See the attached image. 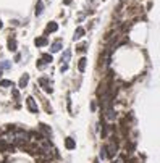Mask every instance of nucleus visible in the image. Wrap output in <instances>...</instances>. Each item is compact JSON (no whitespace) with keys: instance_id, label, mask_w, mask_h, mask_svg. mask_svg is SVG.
<instances>
[{"instance_id":"obj_1","label":"nucleus","mask_w":160,"mask_h":163,"mask_svg":"<svg viewBox=\"0 0 160 163\" xmlns=\"http://www.w3.org/2000/svg\"><path fill=\"white\" fill-rule=\"evenodd\" d=\"M105 150H108V158H113L115 155H117V152H118V144L115 141H110L108 145L105 147Z\"/></svg>"},{"instance_id":"obj_2","label":"nucleus","mask_w":160,"mask_h":163,"mask_svg":"<svg viewBox=\"0 0 160 163\" xmlns=\"http://www.w3.org/2000/svg\"><path fill=\"white\" fill-rule=\"evenodd\" d=\"M26 105H28V108H29V112L31 113H37V103H36V100L32 99V97H28L26 99Z\"/></svg>"},{"instance_id":"obj_3","label":"nucleus","mask_w":160,"mask_h":163,"mask_svg":"<svg viewBox=\"0 0 160 163\" xmlns=\"http://www.w3.org/2000/svg\"><path fill=\"white\" fill-rule=\"evenodd\" d=\"M57 29H58V24L52 21V23H49V24H47V29H45V32H47V34H49V32H55Z\"/></svg>"},{"instance_id":"obj_4","label":"nucleus","mask_w":160,"mask_h":163,"mask_svg":"<svg viewBox=\"0 0 160 163\" xmlns=\"http://www.w3.org/2000/svg\"><path fill=\"white\" fill-rule=\"evenodd\" d=\"M83 36H84V27H78V29L74 31V36H73V39H74V40H78V39H81Z\"/></svg>"},{"instance_id":"obj_5","label":"nucleus","mask_w":160,"mask_h":163,"mask_svg":"<svg viewBox=\"0 0 160 163\" xmlns=\"http://www.w3.org/2000/svg\"><path fill=\"white\" fill-rule=\"evenodd\" d=\"M65 145H66V149H70V150H73L74 147H76V142H74L71 137H66V141H65Z\"/></svg>"},{"instance_id":"obj_6","label":"nucleus","mask_w":160,"mask_h":163,"mask_svg":"<svg viewBox=\"0 0 160 163\" xmlns=\"http://www.w3.org/2000/svg\"><path fill=\"white\" fill-rule=\"evenodd\" d=\"M28 81H29V74H23L21 79H19V87H26Z\"/></svg>"},{"instance_id":"obj_7","label":"nucleus","mask_w":160,"mask_h":163,"mask_svg":"<svg viewBox=\"0 0 160 163\" xmlns=\"http://www.w3.org/2000/svg\"><path fill=\"white\" fill-rule=\"evenodd\" d=\"M34 44H36L37 47H42V45H45V44H47V39H45V37H37V39L34 40Z\"/></svg>"},{"instance_id":"obj_8","label":"nucleus","mask_w":160,"mask_h":163,"mask_svg":"<svg viewBox=\"0 0 160 163\" xmlns=\"http://www.w3.org/2000/svg\"><path fill=\"white\" fill-rule=\"evenodd\" d=\"M60 48H62V40H57L52 44V52H58Z\"/></svg>"},{"instance_id":"obj_9","label":"nucleus","mask_w":160,"mask_h":163,"mask_svg":"<svg viewBox=\"0 0 160 163\" xmlns=\"http://www.w3.org/2000/svg\"><path fill=\"white\" fill-rule=\"evenodd\" d=\"M86 58H81V60H79V63H78V68H79V71H84V70H86Z\"/></svg>"},{"instance_id":"obj_10","label":"nucleus","mask_w":160,"mask_h":163,"mask_svg":"<svg viewBox=\"0 0 160 163\" xmlns=\"http://www.w3.org/2000/svg\"><path fill=\"white\" fill-rule=\"evenodd\" d=\"M70 57H71V52H70V50H66V52H65V53L62 55V61H63L65 65H66V61L70 60Z\"/></svg>"},{"instance_id":"obj_11","label":"nucleus","mask_w":160,"mask_h":163,"mask_svg":"<svg viewBox=\"0 0 160 163\" xmlns=\"http://www.w3.org/2000/svg\"><path fill=\"white\" fill-rule=\"evenodd\" d=\"M8 48H10L12 52L16 50V40H15V39H10V40H8Z\"/></svg>"},{"instance_id":"obj_12","label":"nucleus","mask_w":160,"mask_h":163,"mask_svg":"<svg viewBox=\"0 0 160 163\" xmlns=\"http://www.w3.org/2000/svg\"><path fill=\"white\" fill-rule=\"evenodd\" d=\"M40 13H42V0H39V2H37V5H36V15L39 16Z\"/></svg>"},{"instance_id":"obj_13","label":"nucleus","mask_w":160,"mask_h":163,"mask_svg":"<svg viewBox=\"0 0 160 163\" xmlns=\"http://www.w3.org/2000/svg\"><path fill=\"white\" fill-rule=\"evenodd\" d=\"M42 61L44 63H50V61H52V55H42Z\"/></svg>"},{"instance_id":"obj_14","label":"nucleus","mask_w":160,"mask_h":163,"mask_svg":"<svg viewBox=\"0 0 160 163\" xmlns=\"http://www.w3.org/2000/svg\"><path fill=\"white\" fill-rule=\"evenodd\" d=\"M8 86H12V87H13V82L12 81H2V82H0V87H8Z\"/></svg>"},{"instance_id":"obj_15","label":"nucleus","mask_w":160,"mask_h":163,"mask_svg":"<svg viewBox=\"0 0 160 163\" xmlns=\"http://www.w3.org/2000/svg\"><path fill=\"white\" fill-rule=\"evenodd\" d=\"M18 95H19L18 91H16V89H13V97H15V99H18Z\"/></svg>"},{"instance_id":"obj_16","label":"nucleus","mask_w":160,"mask_h":163,"mask_svg":"<svg viewBox=\"0 0 160 163\" xmlns=\"http://www.w3.org/2000/svg\"><path fill=\"white\" fill-rule=\"evenodd\" d=\"M113 163H125V158H118V160L113 162Z\"/></svg>"},{"instance_id":"obj_17","label":"nucleus","mask_w":160,"mask_h":163,"mask_svg":"<svg viewBox=\"0 0 160 163\" xmlns=\"http://www.w3.org/2000/svg\"><path fill=\"white\" fill-rule=\"evenodd\" d=\"M63 3H65V5H68V3H71V0H63Z\"/></svg>"},{"instance_id":"obj_18","label":"nucleus","mask_w":160,"mask_h":163,"mask_svg":"<svg viewBox=\"0 0 160 163\" xmlns=\"http://www.w3.org/2000/svg\"><path fill=\"white\" fill-rule=\"evenodd\" d=\"M0 76H2V68H0Z\"/></svg>"},{"instance_id":"obj_19","label":"nucleus","mask_w":160,"mask_h":163,"mask_svg":"<svg viewBox=\"0 0 160 163\" xmlns=\"http://www.w3.org/2000/svg\"><path fill=\"white\" fill-rule=\"evenodd\" d=\"M2 26H3V24H2V21H0V27H2Z\"/></svg>"},{"instance_id":"obj_20","label":"nucleus","mask_w":160,"mask_h":163,"mask_svg":"<svg viewBox=\"0 0 160 163\" xmlns=\"http://www.w3.org/2000/svg\"><path fill=\"white\" fill-rule=\"evenodd\" d=\"M94 163H99V162H97V160H96V162H94Z\"/></svg>"}]
</instances>
